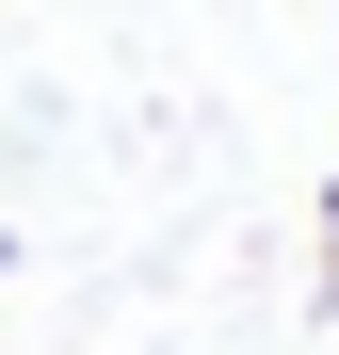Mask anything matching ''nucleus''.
<instances>
[{"label":"nucleus","instance_id":"nucleus-1","mask_svg":"<svg viewBox=\"0 0 339 355\" xmlns=\"http://www.w3.org/2000/svg\"><path fill=\"white\" fill-rule=\"evenodd\" d=\"M323 259H339V162H323Z\"/></svg>","mask_w":339,"mask_h":355}]
</instances>
